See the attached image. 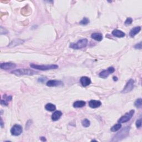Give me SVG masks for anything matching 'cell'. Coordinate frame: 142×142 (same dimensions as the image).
<instances>
[{"label":"cell","mask_w":142,"mask_h":142,"mask_svg":"<svg viewBox=\"0 0 142 142\" xmlns=\"http://www.w3.org/2000/svg\"><path fill=\"white\" fill-rule=\"evenodd\" d=\"M11 73L13 74V75L17 76H32L34 75V74L37 73V72H34L33 70H32L29 69H19L13 70L11 72Z\"/></svg>","instance_id":"7a4b0ae2"},{"label":"cell","mask_w":142,"mask_h":142,"mask_svg":"<svg viewBox=\"0 0 142 142\" xmlns=\"http://www.w3.org/2000/svg\"><path fill=\"white\" fill-rule=\"evenodd\" d=\"M112 34L118 38H122L126 36V34L124 32L120 30H118V29H114V30L112 32Z\"/></svg>","instance_id":"9a60e30c"},{"label":"cell","mask_w":142,"mask_h":142,"mask_svg":"<svg viewBox=\"0 0 142 142\" xmlns=\"http://www.w3.org/2000/svg\"><path fill=\"white\" fill-rule=\"evenodd\" d=\"M41 140H42V141H46V139H45L44 137H41Z\"/></svg>","instance_id":"f1b7e54d"},{"label":"cell","mask_w":142,"mask_h":142,"mask_svg":"<svg viewBox=\"0 0 142 142\" xmlns=\"http://www.w3.org/2000/svg\"><path fill=\"white\" fill-rule=\"evenodd\" d=\"M88 43V40L86 38L79 40L77 43H72L70 44L69 47L75 49H79L86 47Z\"/></svg>","instance_id":"277c9868"},{"label":"cell","mask_w":142,"mask_h":142,"mask_svg":"<svg viewBox=\"0 0 142 142\" xmlns=\"http://www.w3.org/2000/svg\"><path fill=\"white\" fill-rule=\"evenodd\" d=\"M102 105V103L99 100H91L89 102V106L92 108H98Z\"/></svg>","instance_id":"8fae6325"},{"label":"cell","mask_w":142,"mask_h":142,"mask_svg":"<svg viewBox=\"0 0 142 142\" xmlns=\"http://www.w3.org/2000/svg\"><path fill=\"white\" fill-rule=\"evenodd\" d=\"M63 84V82L59 80H49L46 83L48 87H61Z\"/></svg>","instance_id":"9c48e42d"},{"label":"cell","mask_w":142,"mask_h":142,"mask_svg":"<svg viewBox=\"0 0 142 142\" xmlns=\"http://www.w3.org/2000/svg\"><path fill=\"white\" fill-rule=\"evenodd\" d=\"M130 129L131 127H126L123 129L122 131L118 132L117 134L115 135L114 137V139H113V141H119L122 140L123 139L125 138L128 135Z\"/></svg>","instance_id":"6da1fadb"},{"label":"cell","mask_w":142,"mask_h":142,"mask_svg":"<svg viewBox=\"0 0 142 142\" xmlns=\"http://www.w3.org/2000/svg\"><path fill=\"white\" fill-rule=\"evenodd\" d=\"M135 124H136V127H137L138 128H140L141 126V119H138L137 120V122H136Z\"/></svg>","instance_id":"d4e9b609"},{"label":"cell","mask_w":142,"mask_h":142,"mask_svg":"<svg viewBox=\"0 0 142 142\" xmlns=\"http://www.w3.org/2000/svg\"><path fill=\"white\" fill-rule=\"evenodd\" d=\"M24 42V41L21 40L20 39H16L13 40L12 42L10 43V44L8 46V47H15L18 45H20V44H22Z\"/></svg>","instance_id":"4fadbf2b"},{"label":"cell","mask_w":142,"mask_h":142,"mask_svg":"<svg viewBox=\"0 0 142 142\" xmlns=\"http://www.w3.org/2000/svg\"><path fill=\"white\" fill-rule=\"evenodd\" d=\"M45 109L47 111L49 112L55 111L56 109V106L55 105L52 104V103H48L45 106Z\"/></svg>","instance_id":"d6986e66"},{"label":"cell","mask_w":142,"mask_h":142,"mask_svg":"<svg viewBox=\"0 0 142 142\" xmlns=\"http://www.w3.org/2000/svg\"><path fill=\"white\" fill-rule=\"evenodd\" d=\"M114 71H115L114 68L113 67H110L108 68L107 69L102 70V72L99 74V76L100 78H105L106 77H108L109 75L114 73Z\"/></svg>","instance_id":"ba28073f"},{"label":"cell","mask_w":142,"mask_h":142,"mask_svg":"<svg viewBox=\"0 0 142 142\" xmlns=\"http://www.w3.org/2000/svg\"><path fill=\"white\" fill-rule=\"evenodd\" d=\"M23 132V129L21 126L19 124H15L11 129V134L14 136H19Z\"/></svg>","instance_id":"8992f818"},{"label":"cell","mask_w":142,"mask_h":142,"mask_svg":"<svg viewBox=\"0 0 142 142\" xmlns=\"http://www.w3.org/2000/svg\"><path fill=\"white\" fill-rule=\"evenodd\" d=\"M134 47H135V48H136V49H141V43L140 42L139 43L137 44Z\"/></svg>","instance_id":"484cf974"},{"label":"cell","mask_w":142,"mask_h":142,"mask_svg":"<svg viewBox=\"0 0 142 142\" xmlns=\"http://www.w3.org/2000/svg\"><path fill=\"white\" fill-rule=\"evenodd\" d=\"M121 127H122V125H121L120 123H118V124H115L114 126H113V127H112L111 129V131L112 132H117L118 130L120 129L121 128Z\"/></svg>","instance_id":"ffe728a7"},{"label":"cell","mask_w":142,"mask_h":142,"mask_svg":"<svg viewBox=\"0 0 142 142\" xmlns=\"http://www.w3.org/2000/svg\"><path fill=\"white\" fill-rule=\"evenodd\" d=\"M82 124L84 127H88L90 126V121L88 119H84L82 121Z\"/></svg>","instance_id":"44dd1931"},{"label":"cell","mask_w":142,"mask_h":142,"mask_svg":"<svg viewBox=\"0 0 142 142\" xmlns=\"http://www.w3.org/2000/svg\"><path fill=\"white\" fill-rule=\"evenodd\" d=\"M80 82L83 86L87 87L91 83V80L87 77H82L80 79Z\"/></svg>","instance_id":"7c38bea8"},{"label":"cell","mask_w":142,"mask_h":142,"mask_svg":"<svg viewBox=\"0 0 142 142\" xmlns=\"http://www.w3.org/2000/svg\"><path fill=\"white\" fill-rule=\"evenodd\" d=\"M62 115V112L60 111H57L55 112L52 115V119L53 121H57L60 119Z\"/></svg>","instance_id":"5bb4252c"},{"label":"cell","mask_w":142,"mask_h":142,"mask_svg":"<svg viewBox=\"0 0 142 142\" xmlns=\"http://www.w3.org/2000/svg\"><path fill=\"white\" fill-rule=\"evenodd\" d=\"M135 106L137 108H141L142 105V99L141 98H139L135 100Z\"/></svg>","instance_id":"7402d4cb"},{"label":"cell","mask_w":142,"mask_h":142,"mask_svg":"<svg viewBox=\"0 0 142 142\" xmlns=\"http://www.w3.org/2000/svg\"><path fill=\"white\" fill-rule=\"evenodd\" d=\"M113 79H114V81H117L118 80V78H117V77H114Z\"/></svg>","instance_id":"f546056e"},{"label":"cell","mask_w":142,"mask_h":142,"mask_svg":"<svg viewBox=\"0 0 142 142\" xmlns=\"http://www.w3.org/2000/svg\"><path fill=\"white\" fill-rule=\"evenodd\" d=\"M91 37L92 39L97 41H100L103 39V36L101 33H94L91 35Z\"/></svg>","instance_id":"e0dca14e"},{"label":"cell","mask_w":142,"mask_h":142,"mask_svg":"<svg viewBox=\"0 0 142 142\" xmlns=\"http://www.w3.org/2000/svg\"><path fill=\"white\" fill-rule=\"evenodd\" d=\"M1 105H5V106H7L8 105V102H7L6 101H5V100H1Z\"/></svg>","instance_id":"4316f807"},{"label":"cell","mask_w":142,"mask_h":142,"mask_svg":"<svg viewBox=\"0 0 142 142\" xmlns=\"http://www.w3.org/2000/svg\"><path fill=\"white\" fill-rule=\"evenodd\" d=\"M133 22V19H132L131 17H128L127 18V20H126L125 21V25H131V23Z\"/></svg>","instance_id":"cb8c5ba5"},{"label":"cell","mask_w":142,"mask_h":142,"mask_svg":"<svg viewBox=\"0 0 142 142\" xmlns=\"http://www.w3.org/2000/svg\"><path fill=\"white\" fill-rule=\"evenodd\" d=\"M85 104V102L83 100H78V101H76L73 103V106L75 108H81L84 106Z\"/></svg>","instance_id":"ac0fdd59"},{"label":"cell","mask_w":142,"mask_h":142,"mask_svg":"<svg viewBox=\"0 0 142 142\" xmlns=\"http://www.w3.org/2000/svg\"><path fill=\"white\" fill-rule=\"evenodd\" d=\"M134 86V81L132 79L129 80V81L127 83L126 86L124 87L123 90L122 91L123 93H127L133 90Z\"/></svg>","instance_id":"52a82bcc"},{"label":"cell","mask_w":142,"mask_h":142,"mask_svg":"<svg viewBox=\"0 0 142 142\" xmlns=\"http://www.w3.org/2000/svg\"><path fill=\"white\" fill-rule=\"evenodd\" d=\"M1 128H3V127H4V123H3L2 118H1Z\"/></svg>","instance_id":"83f0119b"},{"label":"cell","mask_w":142,"mask_h":142,"mask_svg":"<svg viewBox=\"0 0 142 142\" xmlns=\"http://www.w3.org/2000/svg\"><path fill=\"white\" fill-rule=\"evenodd\" d=\"M134 110H131L129 112H127V113L124 114L123 116L119 118V120H118V122L121 124L128 122V121L133 117V115H134Z\"/></svg>","instance_id":"5b68a950"},{"label":"cell","mask_w":142,"mask_h":142,"mask_svg":"<svg viewBox=\"0 0 142 142\" xmlns=\"http://www.w3.org/2000/svg\"><path fill=\"white\" fill-rule=\"evenodd\" d=\"M31 67L34 69L40 70H47L50 69H57L58 66L56 64H50V65H37L35 64H31Z\"/></svg>","instance_id":"3957f363"},{"label":"cell","mask_w":142,"mask_h":142,"mask_svg":"<svg viewBox=\"0 0 142 142\" xmlns=\"http://www.w3.org/2000/svg\"><path fill=\"white\" fill-rule=\"evenodd\" d=\"M89 22H90V20H89L88 18H83L81 22H80V24L82 25H87V24H88Z\"/></svg>","instance_id":"603a6c76"},{"label":"cell","mask_w":142,"mask_h":142,"mask_svg":"<svg viewBox=\"0 0 142 142\" xmlns=\"http://www.w3.org/2000/svg\"><path fill=\"white\" fill-rule=\"evenodd\" d=\"M140 31H141V27L140 26L135 27L131 29V31H130L129 35L131 36V37H134L137 34H138Z\"/></svg>","instance_id":"2e32d148"},{"label":"cell","mask_w":142,"mask_h":142,"mask_svg":"<svg viewBox=\"0 0 142 142\" xmlns=\"http://www.w3.org/2000/svg\"><path fill=\"white\" fill-rule=\"evenodd\" d=\"M1 68L4 70H9L14 68L16 67V64L11 62H6V63H2L0 65Z\"/></svg>","instance_id":"30bf717a"}]
</instances>
